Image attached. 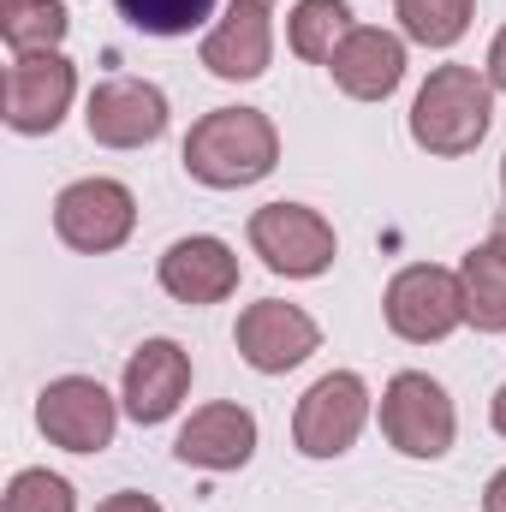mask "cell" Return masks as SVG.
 <instances>
[{
	"mask_svg": "<svg viewBox=\"0 0 506 512\" xmlns=\"http://www.w3.org/2000/svg\"><path fill=\"white\" fill-rule=\"evenodd\" d=\"M96 512H161L155 495H143V489H120V495H108Z\"/></svg>",
	"mask_w": 506,
	"mask_h": 512,
	"instance_id": "obj_23",
	"label": "cell"
},
{
	"mask_svg": "<svg viewBox=\"0 0 506 512\" xmlns=\"http://www.w3.org/2000/svg\"><path fill=\"white\" fill-rule=\"evenodd\" d=\"M191 393V352L179 340H143L126 358V382H120V405L131 423L155 429L167 423Z\"/></svg>",
	"mask_w": 506,
	"mask_h": 512,
	"instance_id": "obj_14",
	"label": "cell"
},
{
	"mask_svg": "<svg viewBox=\"0 0 506 512\" xmlns=\"http://www.w3.org/2000/svg\"><path fill=\"white\" fill-rule=\"evenodd\" d=\"M364 423H370V382L358 370H328L322 382L304 387L292 411V447L304 459H340L358 447Z\"/></svg>",
	"mask_w": 506,
	"mask_h": 512,
	"instance_id": "obj_5",
	"label": "cell"
},
{
	"mask_svg": "<svg viewBox=\"0 0 506 512\" xmlns=\"http://www.w3.org/2000/svg\"><path fill=\"white\" fill-rule=\"evenodd\" d=\"M179 161L209 191H245V185L274 173L280 131H274V120L262 108H215V114H203L197 126L185 131Z\"/></svg>",
	"mask_w": 506,
	"mask_h": 512,
	"instance_id": "obj_1",
	"label": "cell"
},
{
	"mask_svg": "<svg viewBox=\"0 0 506 512\" xmlns=\"http://www.w3.org/2000/svg\"><path fill=\"white\" fill-rule=\"evenodd\" d=\"M72 30L66 0H0V36L12 54H60Z\"/></svg>",
	"mask_w": 506,
	"mask_h": 512,
	"instance_id": "obj_19",
	"label": "cell"
},
{
	"mask_svg": "<svg viewBox=\"0 0 506 512\" xmlns=\"http://www.w3.org/2000/svg\"><path fill=\"white\" fill-rule=\"evenodd\" d=\"M352 30H358V24H352V6H346V0H298V6L286 12V48H292L298 60H310V66H328L334 48H340Z\"/></svg>",
	"mask_w": 506,
	"mask_h": 512,
	"instance_id": "obj_18",
	"label": "cell"
},
{
	"mask_svg": "<svg viewBox=\"0 0 506 512\" xmlns=\"http://www.w3.org/2000/svg\"><path fill=\"white\" fill-rule=\"evenodd\" d=\"M483 512H506V471L489 477V489H483Z\"/></svg>",
	"mask_w": 506,
	"mask_h": 512,
	"instance_id": "obj_25",
	"label": "cell"
},
{
	"mask_svg": "<svg viewBox=\"0 0 506 512\" xmlns=\"http://www.w3.org/2000/svg\"><path fill=\"white\" fill-rule=\"evenodd\" d=\"M489 239H495V245H501V251H506V209H501V215H495V233H489Z\"/></svg>",
	"mask_w": 506,
	"mask_h": 512,
	"instance_id": "obj_27",
	"label": "cell"
},
{
	"mask_svg": "<svg viewBox=\"0 0 506 512\" xmlns=\"http://www.w3.org/2000/svg\"><path fill=\"white\" fill-rule=\"evenodd\" d=\"M155 280H161V292L173 304H191V310L221 304V298L239 292V251L227 239H215V233L173 239L161 251V262H155Z\"/></svg>",
	"mask_w": 506,
	"mask_h": 512,
	"instance_id": "obj_12",
	"label": "cell"
},
{
	"mask_svg": "<svg viewBox=\"0 0 506 512\" xmlns=\"http://www.w3.org/2000/svg\"><path fill=\"white\" fill-rule=\"evenodd\" d=\"M84 131L102 149H149L167 131V90L149 78H102L84 102Z\"/></svg>",
	"mask_w": 506,
	"mask_h": 512,
	"instance_id": "obj_10",
	"label": "cell"
},
{
	"mask_svg": "<svg viewBox=\"0 0 506 512\" xmlns=\"http://www.w3.org/2000/svg\"><path fill=\"white\" fill-rule=\"evenodd\" d=\"M114 6L143 36H191L215 18V0H114Z\"/></svg>",
	"mask_w": 506,
	"mask_h": 512,
	"instance_id": "obj_21",
	"label": "cell"
},
{
	"mask_svg": "<svg viewBox=\"0 0 506 512\" xmlns=\"http://www.w3.org/2000/svg\"><path fill=\"white\" fill-rule=\"evenodd\" d=\"M328 72H334V90L340 96H352V102H387L405 84V36L399 30H381V24H358L334 48Z\"/></svg>",
	"mask_w": 506,
	"mask_h": 512,
	"instance_id": "obj_16",
	"label": "cell"
},
{
	"mask_svg": "<svg viewBox=\"0 0 506 512\" xmlns=\"http://www.w3.org/2000/svg\"><path fill=\"white\" fill-rule=\"evenodd\" d=\"M483 72H489V84L506 96V30H495V42H489V66H483Z\"/></svg>",
	"mask_w": 506,
	"mask_h": 512,
	"instance_id": "obj_24",
	"label": "cell"
},
{
	"mask_svg": "<svg viewBox=\"0 0 506 512\" xmlns=\"http://www.w3.org/2000/svg\"><path fill=\"white\" fill-rule=\"evenodd\" d=\"M197 60L221 84H251V78H262L268 60H274V12H268V0H233L209 24Z\"/></svg>",
	"mask_w": 506,
	"mask_h": 512,
	"instance_id": "obj_13",
	"label": "cell"
},
{
	"mask_svg": "<svg viewBox=\"0 0 506 512\" xmlns=\"http://www.w3.org/2000/svg\"><path fill=\"white\" fill-rule=\"evenodd\" d=\"M36 429L66 453H102L120 429V399L96 376H54L36 393Z\"/></svg>",
	"mask_w": 506,
	"mask_h": 512,
	"instance_id": "obj_8",
	"label": "cell"
},
{
	"mask_svg": "<svg viewBox=\"0 0 506 512\" xmlns=\"http://www.w3.org/2000/svg\"><path fill=\"white\" fill-rule=\"evenodd\" d=\"M501 191H506V155H501Z\"/></svg>",
	"mask_w": 506,
	"mask_h": 512,
	"instance_id": "obj_28",
	"label": "cell"
},
{
	"mask_svg": "<svg viewBox=\"0 0 506 512\" xmlns=\"http://www.w3.org/2000/svg\"><path fill=\"white\" fill-rule=\"evenodd\" d=\"M381 435L405 459H447L453 435H459L453 393L435 376H423V370H399L381 387Z\"/></svg>",
	"mask_w": 506,
	"mask_h": 512,
	"instance_id": "obj_4",
	"label": "cell"
},
{
	"mask_svg": "<svg viewBox=\"0 0 506 512\" xmlns=\"http://www.w3.org/2000/svg\"><path fill=\"white\" fill-rule=\"evenodd\" d=\"M459 292H465V322L477 334H506V251L489 245H471L459 262Z\"/></svg>",
	"mask_w": 506,
	"mask_h": 512,
	"instance_id": "obj_17",
	"label": "cell"
},
{
	"mask_svg": "<svg viewBox=\"0 0 506 512\" xmlns=\"http://www.w3.org/2000/svg\"><path fill=\"white\" fill-rule=\"evenodd\" d=\"M251 251L262 256L268 274L316 280V274L334 268L340 239H334V227H328L310 203H262L251 215Z\"/></svg>",
	"mask_w": 506,
	"mask_h": 512,
	"instance_id": "obj_7",
	"label": "cell"
},
{
	"mask_svg": "<svg viewBox=\"0 0 506 512\" xmlns=\"http://www.w3.org/2000/svg\"><path fill=\"white\" fill-rule=\"evenodd\" d=\"M0 512H78V495H72V483H66L60 471L30 465V471H18V477L6 483Z\"/></svg>",
	"mask_w": 506,
	"mask_h": 512,
	"instance_id": "obj_22",
	"label": "cell"
},
{
	"mask_svg": "<svg viewBox=\"0 0 506 512\" xmlns=\"http://www.w3.org/2000/svg\"><path fill=\"white\" fill-rule=\"evenodd\" d=\"M233 346H239V358L251 364L256 376H286V370H298L322 346V328H316L310 310H298L286 298H256V304L239 310Z\"/></svg>",
	"mask_w": 506,
	"mask_h": 512,
	"instance_id": "obj_9",
	"label": "cell"
},
{
	"mask_svg": "<svg viewBox=\"0 0 506 512\" xmlns=\"http://www.w3.org/2000/svg\"><path fill=\"white\" fill-rule=\"evenodd\" d=\"M405 126H411V143L423 155H441V161L471 155L495 126V84H489V72H477V66H435L423 78Z\"/></svg>",
	"mask_w": 506,
	"mask_h": 512,
	"instance_id": "obj_2",
	"label": "cell"
},
{
	"mask_svg": "<svg viewBox=\"0 0 506 512\" xmlns=\"http://www.w3.org/2000/svg\"><path fill=\"white\" fill-rule=\"evenodd\" d=\"M489 423H495V435L506 441V382L495 387V399H489Z\"/></svg>",
	"mask_w": 506,
	"mask_h": 512,
	"instance_id": "obj_26",
	"label": "cell"
},
{
	"mask_svg": "<svg viewBox=\"0 0 506 512\" xmlns=\"http://www.w3.org/2000/svg\"><path fill=\"white\" fill-rule=\"evenodd\" d=\"M393 18H399L405 42H417V48H453L471 30L477 0H393Z\"/></svg>",
	"mask_w": 506,
	"mask_h": 512,
	"instance_id": "obj_20",
	"label": "cell"
},
{
	"mask_svg": "<svg viewBox=\"0 0 506 512\" xmlns=\"http://www.w3.org/2000/svg\"><path fill=\"white\" fill-rule=\"evenodd\" d=\"M381 316L405 346H441L447 334L465 328V292H459V268L441 262H405L387 292H381Z\"/></svg>",
	"mask_w": 506,
	"mask_h": 512,
	"instance_id": "obj_3",
	"label": "cell"
},
{
	"mask_svg": "<svg viewBox=\"0 0 506 512\" xmlns=\"http://www.w3.org/2000/svg\"><path fill=\"white\" fill-rule=\"evenodd\" d=\"M54 233L78 256H108L137 233V197L120 179H72L54 197Z\"/></svg>",
	"mask_w": 506,
	"mask_h": 512,
	"instance_id": "obj_6",
	"label": "cell"
},
{
	"mask_svg": "<svg viewBox=\"0 0 506 512\" xmlns=\"http://www.w3.org/2000/svg\"><path fill=\"white\" fill-rule=\"evenodd\" d=\"M78 96V66L66 54H18L6 72V131L18 137H48L72 114Z\"/></svg>",
	"mask_w": 506,
	"mask_h": 512,
	"instance_id": "obj_11",
	"label": "cell"
},
{
	"mask_svg": "<svg viewBox=\"0 0 506 512\" xmlns=\"http://www.w3.org/2000/svg\"><path fill=\"white\" fill-rule=\"evenodd\" d=\"M256 453V417L239 399H215L203 411L185 417L179 441H173V459L191 465V471H209V477H227V471H245Z\"/></svg>",
	"mask_w": 506,
	"mask_h": 512,
	"instance_id": "obj_15",
	"label": "cell"
}]
</instances>
